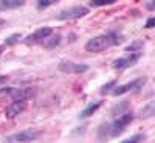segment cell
Returning <instances> with one entry per match:
<instances>
[{
    "label": "cell",
    "instance_id": "6da1fadb",
    "mask_svg": "<svg viewBox=\"0 0 155 143\" xmlns=\"http://www.w3.org/2000/svg\"><path fill=\"white\" fill-rule=\"evenodd\" d=\"M134 121V114L132 112H124L120 114L118 118L113 120L109 124H102L98 131V138H113V137H118L121 135L126 128Z\"/></svg>",
    "mask_w": 155,
    "mask_h": 143
},
{
    "label": "cell",
    "instance_id": "7a4b0ae2",
    "mask_svg": "<svg viewBox=\"0 0 155 143\" xmlns=\"http://www.w3.org/2000/svg\"><path fill=\"white\" fill-rule=\"evenodd\" d=\"M121 41H123V34L116 31H110L107 34H101L90 39L85 44V50L90 51V53H101V51H106L115 45H120Z\"/></svg>",
    "mask_w": 155,
    "mask_h": 143
},
{
    "label": "cell",
    "instance_id": "3957f363",
    "mask_svg": "<svg viewBox=\"0 0 155 143\" xmlns=\"http://www.w3.org/2000/svg\"><path fill=\"white\" fill-rule=\"evenodd\" d=\"M147 83V78L143 76V78H137V80L130 81V83H126L123 86H116L112 89V95L113 97H120V95H124L127 92H138V90H141Z\"/></svg>",
    "mask_w": 155,
    "mask_h": 143
},
{
    "label": "cell",
    "instance_id": "277c9868",
    "mask_svg": "<svg viewBox=\"0 0 155 143\" xmlns=\"http://www.w3.org/2000/svg\"><path fill=\"white\" fill-rule=\"evenodd\" d=\"M33 95L31 90H22V89H16V87H3L0 89V101L3 100H25L27 101L30 97Z\"/></svg>",
    "mask_w": 155,
    "mask_h": 143
},
{
    "label": "cell",
    "instance_id": "5b68a950",
    "mask_svg": "<svg viewBox=\"0 0 155 143\" xmlns=\"http://www.w3.org/2000/svg\"><path fill=\"white\" fill-rule=\"evenodd\" d=\"M141 56H143V53L141 51H130V55H126V56H121L118 59H115L112 62V67L115 70H124L127 67H132L135 66V64L141 59Z\"/></svg>",
    "mask_w": 155,
    "mask_h": 143
},
{
    "label": "cell",
    "instance_id": "8992f818",
    "mask_svg": "<svg viewBox=\"0 0 155 143\" xmlns=\"http://www.w3.org/2000/svg\"><path fill=\"white\" fill-rule=\"evenodd\" d=\"M87 14H88V8H85V6H71V8H67V9H62L58 14V19L59 20H76V19H81Z\"/></svg>",
    "mask_w": 155,
    "mask_h": 143
},
{
    "label": "cell",
    "instance_id": "52a82bcc",
    "mask_svg": "<svg viewBox=\"0 0 155 143\" xmlns=\"http://www.w3.org/2000/svg\"><path fill=\"white\" fill-rule=\"evenodd\" d=\"M58 69L62 72V73H68V75H81V73H85L90 67L87 64H78V62H73V61H61Z\"/></svg>",
    "mask_w": 155,
    "mask_h": 143
},
{
    "label": "cell",
    "instance_id": "ba28073f",
    "mask_svg": "<svg viewBox=\"0 0 155 143\" xmlns=\"http://www.w3.org/2000/svg\"><path fill=\"white\" fill-rule=\"evenodd\" d=\"M39 134L34 129H25V131H20L17 134H12V135H8L5 138V141H22V143H27V141H33L36 138H39Z\"/></svg>",
    "mask_w": 155,
    "mask_h": 143
},
{
    "label": "cell",
    "instance_id": "9c48e42d",
    "mask_svg": "<svg viewBox=\"0 0 155 143\" xmlns=\"http://www.w3.org/2000/svg\"><path fill=\"white\" fill-rule=\"evenodd\" d=\"M25 109H27V101L25 100H14V101H11V104L6 106L5 117L8 120H12V118H16L19 114H22Z\"/></svg>",
    "mask_w": 155,
    "mask_h": 143
},
{
    "label": "cell",
    "instance_id": "30bf717a",
    "mask_svg": "<svg viewBox=\"0 0 155 143\" xmlns=\"http://www.w3.org/2000/svg\"><path fill=\"white\" fill-rule=\"evenodd\" d=\"M53 34V28L50 27H42L37 28L36 31H33L30 36L25 37V44H34V42H44L48 36Z\"/></svg>",
    "mask_w": 155,
    "mask_h": 143
},
{
    "label": "cell",
    "instance_id": "8fae6325",
    "mask_svg": "<svg viewBox=\"0 0 155 143\" xmlns=\"http://www.w3.org/2000/svg\"><path fill=\"white\" fill-rule=\"evenodd\" d=\"M25 5V0H0V9H17Z\"/></svg>",
    "mask_w": 155,
    "mask_h": 143
},
{
    "label": "cell",
    "instance_id": "7c38bea8",
    "mask_svg": "<svg viewBox=\"0 0 155 143\" xmlns=\"http://www.w3.org/2000/svg\"><path fill=\"white\" fill-rule=\"evenodd\" d=\"M102 104V101H96V103H92V104H88L81 114H79V118H88V117H92Z\"/></svg>",
    "mask_w": 155,
    "mask_h": 143
},
{
    "label": "cell",
    "instance_id": "4fadbf2b",
    "mask_svg": "<svg viewBox=\"0 0 155 143\" xmlns=\"http://www.w3.org/2000/svg\"><path fill=\"white\" fill-rule=\"evenodd\" d=\"M155 115V103L150 101L147 103V104L140 111V118L141 120H146V118H152V117Z\"/></svg>",
    "mask_w": 155,
    "mask_h": 143
},
{
    "label": "cell",
    "instance_id": "5bb4252c",
    "mask_svg": "<svg viewBox=\"0 0 155 143\" xmlns=\"http://www.w3.org/2000/svg\"><path fill=\"white\" fill-rule=\"evenodd\" d=\"M61 41H62V36L61 34H56V36H53V37H47L45 41H44V45L47 47V48H54V47H58L59 44H61Z\"/></svg>",
    "mask_w": 155,
    "mask_h": 143
},
{
    "label": "cell",
    "instance_id": "9a60e30c",
    "mask_svg": "<svg viewBox=\"0 0 155 143\" xmlns=\"http://www.w3.org/2000/svg\"><path fill=\"white\" fill-rule=\"evenodd\" d=\"M58 2H59V0H37L36 8L37 9H47V8H50L51 5H54Z\"/></svg>",
    "mask_w": 155,
    "mask_h": 143
},
{
    "label": "cell",
    "instance_id": "2e32d148",
    "mask_svg": "<svg viewBox=\"0 0 155 143\" xmlns=\"http://www.w3.org/2000/svg\"><path fill=\"white\" fill-rule=\"evenodd\" d=\"M143 47H144V41H135L134 44L126 47V51H141Z\"/></svg>",
    "mask_w": 155,
    "mask_h": 143
},
{
    "label": "cell",
    "instance_id": "e0dca14e",
    "mask_svg": "<svg viewBox=\"0 0 155 143\" xmlns=\"http://www.w3.org/2000/svg\"><path fill=\"white\" fill-rule=\"evenodd\" d=\"M127 107H129V103H127V101H123V103H120V106L116 104V106L112 109V114H113V115H120V114H123L124 111H127Z\"/></svg>",
    "mask_w": 155,
    "mask_h": 143
},
{
    "label": "cell",
    "instance_id": "ac0fdd59",
    "mask_svg": "<svg viewBox=\"0 0 155 143\" xmlns=\"http://www.w3.org/2000/svg\"><path fill=\"white\" fill-rule=\"evenodd\" d=\"M116 0H90V6H95V8H98V6H106V5H112V3H115Z\"/></svg>",
    "mask_w": 155,
    "mask_h": 143
},
{
    "label": "cell",
    "instance_id": "d6986e66",
    "mask_svg": "<svg viewBox=\"0 0 155 143\" xmlns=\"http://www.w3.org/2000/svg\"><path fill=\"white\" fill-rule=\"evenodd\" d=\"M143 140H146L144 134H137V135H132V137L126 138L123 143H138V141H143Z\"/></svg>",
    "mask_w": 155,
    "mask_h": 143
},
{
    "label": "cell",
    "instance_id": "ffe728a7",
    "mask_svg": "<svg viewBox=\"0 0 155 143\" xmlns=\"http://www.w3.org/2000/svg\"><path fill=\"white\" fill-rule=\"evenodd\" d=\"M20 34L19 33H16V34H12V36H9V37H6L5 39V45H14L16 42H19L20 41Z\"/></svg>",
    "mask_w": 155,
    "mask_h": 143
},
{
    "label": "cell",
    "instance_id": "44dd1931",
    "mask_svg": "<svg viewBox=\"0 0 155 143\" xmlns=\"http://www.w3.org/2000/svg\"><path fill=\"white\" fill-rule=\"evenodd\" d=\"M116 86V81H110L107 84H104L101 87V94H107V92H112V89Z\"/></svg>",
    "mask_w": 155,
    "mask_h": 143
},
{
    "label": "cell",
    "instance_id": "7402d4cb",
    "mask_svg": "<svg viewBox=\"0 0 155 143\" xmlns=\"http://www.w3.org/2000/svg\"><path fill=\"white\" fill-rule=\"evenodd\" d=\"M153 25H155V17H150V19L146 22V28H152Z\"/></svg>",
    "mask_w": 155,
    "mask_h": 143
},
{
    "label": "cell",
    "instance_id": "603a6c76",
    "mask_svg": "<svg viewBox=\"0 0 155 143\" xmlns=\"http://www.w3.org/2000/svg\"><path fill=\"white\" fill-rule=\"evenodd\" d=\"M8 81V76H0V84H3Z\"/></svg>",
    "mask_w": 155,
    "mask_h": 143
},
{
    "label": "cell",
    "instance_id": "cb8c5ba5",
    "mask_svg": "<svg viewBox=\"0 0 155 143\" xmlns=\"http://www.w3.org/2000/svg\"><path fill=\"white\" fill-rule=\"evenodd\" d=\"M147 9H150V11L153 9V2H150V3H147Z\"/></svg>",
    "mask_w": 155,
    "mask_h": 143
},
{
    "label": "cell",
    "instance_id": "d4e9b609",
    "mask_svg": "<svg viewBox=\"0 0 155 143\" xmlns=\"http://www.w3.org/2000/svg\"><path fill=\"white\" fill-rule=\"evenodd\" d=\"M3 25H5V20H3L2 17H0V27H3Z\"/></svg>",
    "mask_w": 155,
    "mask_h": 143
},
{
    "label": "cell",
    "instance_id": "484cf974",
    "mask_svg": "<svg viewBox=\"0 0 155 143\" xmlns=\"http://www.w3.org/2000/svg\"><path fill=\"white\" fill-rule=\"evenodd\" d=\"M2 53H3V47H2V45H0V55H2Z\"/></svg>",
    "mask_w": 155,
    "mask_h": 143
}]
</instances>
